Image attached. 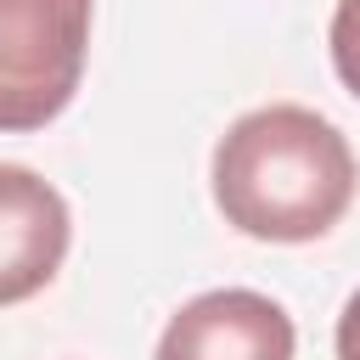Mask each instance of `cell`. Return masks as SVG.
I'll return each instance as SVG.
<instances>
[{
    "mask_svg": "<svg viewBox=\"0 0 360 360\" xmlns=\"http://www.w3.org/2000/svg\"><path fill=\"white\" fill-rule=\"evenodd\" d=\"M90 0H0V135L45 129L84 79Z\"/></svg>",
    "mask_w": 360,
    "mask_h": 360,
    "instance_id": "obj_2",
    "label": "cell"
},
{
    "mask_svg": "<svg viewBox=\"0 0 360 360\" xmlns=\"http://www.w3.org/2000/svg\"><path fill=\"white\" fill-rule=\"evenodd\" d=\"M338 360H360V292H349L338 315Z\"/></svg>",
    "mask_w": 360,
    "mask_h": 360,
    "instance_id": "obj_6",
    "label": "cell"
},
{
    "mask_svg": "<svg viewBox=\"0 0 360 360\" xmlns=\"http://www.w3.org/2000/svg\"><path fill=\"white\" fill-rule=\"evenodd\" d=\"M292 315L253 287L197 292L158 338V360H292Z\"/></svg>",
    "mask_w": 360,
    "mask_h": 360,
    "instance_id": "obj_3",
    "label": "cell"
},
{
    "mask_svg": "<svg viewBox=\"0 0 360 360\" xmlns=\"http://www.w3.org/2000/svg\"><path fill=\"white\" fill-rule=\"evenodd\" d=\"M73 214L51 180L22 163H0V309L45 292L68 259Z\"/></svg>",
    "mask_w": 360,
    "mask_h": 360,
    "instance_id": "obj_4",
    "label": "cell"
},
{
    "mask_svg": "<svg viewBox=\"0 0 360 360\" xmlns=\"http://www.w3.org/2000/svg\"><path fill=\"white\" fill-rule=\"evenodd\" d=\"M326 45H332V68H338L343 90L360 96V0H338L332 28H326Z\"/></svg>",
    "mask_w": 360,
    "mask_h": 360,
    "instance_id": "obj_5",
    "label": "cell"
},
{
    "mask_svg": "<svg viewBox=\"0 0 360 360\" xmlns=\"http://www.w3.org/2000/svg\"><path fill=\"white\" fill-rule=\"evenodd\" d=\"M354 152L309 107L242 112L214 146V202L253 242H315L354 202Z\"/></svg>",
    "mask_w": 360,
    "mask_h": 360,
    "instance_id": "obj_1",
    "label": "cell"
}]
</instances>
